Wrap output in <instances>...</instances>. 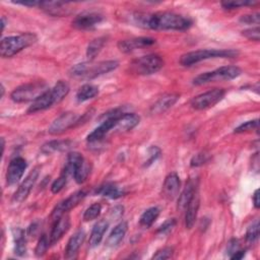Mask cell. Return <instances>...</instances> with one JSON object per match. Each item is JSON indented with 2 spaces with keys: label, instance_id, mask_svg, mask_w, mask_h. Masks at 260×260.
I'll use <instances>...</instances> for the list:
<instances>
[{
  "label": "cell",
  "instance_id": "6da1fadb",
  "mask_svg": "<svg viewBox=\"0 0 260 260\" xmlns=\"http://www.w3.org/2000/svg\"><path fill=\"white\" fill-rule=\"evenodd\" d=\"M133 21L136 25L149 29L185 30L192 25V20L184 15L162 11L155 13H134Z\"/></svg>",
  "mask_w": 260,
  "mask_h": 260
},
{
  "label": "cell",
  "instance_id": "7a4b0ae2",
  "mask_svg": "<svg viewBox=\"0 0 260 260\" xmlns=\"http://www.w3.org/2000/svg\"><path fill=\"white\" fill-rule=\"evenodd\" d=\"M119 63L115 60L101 61L98 63L82 62L72 66L69 70V75L73 78L92 79L116 69Z\"/></svg>",
  "mask_w": 260,
  "mask_h": 260
},
{
  "label": "cell",
  "instance_id": "3957f363",
  "mask_svg": "<svg viewBox=\"0 0 260 260\" xmlns=\"http://www.w3.org/2000/svg\"><path fill=\"white\" fill-rule=\"evenodd\" d=\"M239 55L238 50L234 49H204L196 50L183 54L180 58V63L183 66H192L200 61L211 58H233Z\"/></svg>",
  "mask_w": 260,
  "mask_h": 260
},
{
  "label": "cell",
  "instance_id": "277c9868",
  "mask_svg": "<svg viewBox=\"0 0 260 260\" xmlns=\"http://www.w3.org/2000/svg\"><path fill=\"white\" fill-rule=\"evenodd\" d=\"M37 36L31 32H23L17 36L3 38L0 45V55L3 58H9L29 47L37 42Z\"/></svg>",
  "mask_w": 260,
  "mask_h": 260
},
{
  "label": "cell",
  "instance_id": "5b68a950",
  "mask_svg": "<svg viewBox=\"0 0 260 260\" xmlns=\"http://www.w3.org/2000/svg\"><path fill=\"white\" fill-rule=\"evenodd\" d=\"M48 89H49V86L45 81L29 82L16 87L11 92L10 98L15 103L35 102Z\"/></svg>",
  "mask_w": 260,
  "mask_h": 260
},
{
  "label": "cell",
  "instance_id": "8992f818",
  "mask_svg": "<svg viewBox=\"0 0 260 260\" xmlns=\"http://www.w3.org/2000/svg\"><path fill=\"white\" fill-rule=\"evenodd\" d=\"M164 66V60L159 55L148 54L133 60L130 65V71L138 75H150L159 71Z\"/></svg>",
  "mask_w": 260,
  "mask_h": 260
},
{
  "label": "cell",
  "instance_id": "52a82bcc",
  "mask_svg": "<svg viewBox=\"0 0 260 260\" xmlns=\"http://www.w3.org/2000/svg\"><path fill=\"white\" fill-rule=\"evenodd\" d=\"M64 169L69 173V175L71 174L74 177L76 183L82 184L86 181L89 175L90 165L79 152L71 151L68 153L67 164Z\"/></svg>",
  "mask_w": 260,
  "mask_h": 260
},
{
  "label": "cell",
  "instance_id": "ba28073f",
  "mask_svg": "<svg viewBox=\"0 0 260 260\" xmlns=\"http://www.w3.org/2000/svg\"><path fill=\"white\" fill-rule=\"evenodd\" d=\"M242 73V70L238 66H222L213 71L204 72L199 74L193 79V84L201 85L209 82L220 81V80H231L238 77Z\"/></svg>",
  "mask_w": 260,
  "mask_h": 260
},
{
  "label": "cell",
  "instance_id": "9c48e42d",
  "mask_svg": "<svg viewBox=\"0 0 260 260\" xmlns=\"http://www.w3.org/2000/svg\"><path fill=\"white\" fill-rule=\"evenodd\" d=\"M225 94V90L222 88H213L207 90L201 94L194 96L191 100V107L195 110H204L216 105Z\"/></svg>",
  "mask_w": 260,
  "mask_h": 260
},
{
  "label": "cell",
  "instance_id": "30bf717a",
  "mask_svg": "<svg viewBox=\"0 0 260 260\" xmlns=\"http://www.w3.org/2000/svg\"><path fill=\"white\" fill-rule=\"evenodd\" d=\"M78 120H79V118L75 113L65 112L53 121V123L50 125L48 131L52 135L61 134V133L65 132L66 130L74 127L77 124Z\"/></svg>",
  "mask_w": 260,
  "mask_h": 260
},
{
  "label": "cell",
  "instance_id": "8fae6325",
  "mask_svg": "<svg viewBox=\"0 0 260 260\" xmlns=\"http://www.w3.org/2000/svg\"><path fill=\"white\" fill-rule=\"evenodd\" d=\"M86 196V192L83 190H79L76 191L74 193H72L69 197H67L66 199H64L63 201H61L53 210L52 214H51V219L52 222L55 221L57 218H59L61 215L67 213L70 209L74 208L76 205L79 204V202L81 200H83V198Z\"/></svg>",
  "mask_w": 260,
  "mask_h": 260
},
{
  "label": "cell",
  "instance_id": "7c38bea8",
  "mask_svg": "<svg viewBox=\"0 0 260 260\" xmlns=\"http://www.w3.org/2000/svg\"><path fill=\"white\" fill-rule=\"evenodd\" d=\"M40 174V168L36 167L35 169H32L29 174L25 177V179L21 182V184L19 185L18 189L16 190V192L13 194L12 197V201L15 203H19L22 202L23 200L26 199V197L28 196L31 188L34 187L38 177Z\"/></svg>",
  "mask_w": 260,
  "mask_h": 260
},
{
  "label": "cell",
  "instance_id": "4fadbf2b",
  "mask_svg": "<svg viewBox=\"0 0 260 260\" xmlns=\"http://www.w3.org/2000/svg\"><path fill=\"white\" fill-rule=\"evenodd\" d=\"M26 161L24 158L20 156H16L12 158L7 168L6 174V182L7 185L12 186L16 184L22 177L25 169H26Z\"/></svg>",
  "mask_w": 260,
  "mask_h": 260
},
{
  "label": "cell",
  "instance_id": "5bb4252c",
  "mask_svg": "<svg viewBox=\"0 0 260 260\" xmlns=\"http://www.w3.org/2000/svg\"><path fill=\"white\" fill-rule=\"evenodd\" d=\"M104 16L101 13L83 12L73 19L72 25L77 29H89L99 24L100 22H102Z\"/></svg>",
  "mask_w": 260,
  "mask_h": 260
},
{
  "label": "cell",
  "instance_id": "9a60e30c",
  "mask_svg": "<svg viewBox=\"0 0 260 260\" xmlns=\"http://www.w3.org/2000/svg\"><path fill=\"white\" fill-rule=\"evenodd\" d=\"M39 7L47 14L52 16H66L72 13L70 3L61 1H46L40 2Z\"/></svg>",
  "mask_w": 260,
  "mask_h": 260
},
{
  "label": "cell",
  "instance_id": "2e32d148",
  "mask_svg": "<svg viewBox=\"0 0 260 260\" xmlns=\"http://www.w3.org/2000/svg\"><path fill=\"white\" fill-rule=\"evenodd\" d=\"M155 43V40L149 37H139V38H133L128 40H122L118 43V48L123 53H130L136 49L145 48L153 45Z\"/></svg>",
  "mask_w": 260,
  "mask_h": 260
},
{
  "label": "cell",
  "instance_id": "e0dca14e",
  "mask_svg": "<svg viewBox=\"0 0 260 260\" xmlns=\"http://www.w3.org/2000/svg\"><path fill=\"white\" fill-rule=\"evenodd\" d=\"M70 228V218L67 213L61 215L55 221H53L52 231L50 234V243L53 245L57 243L63 236L68 232Z\"/></svg>",
  "mask_w": 260,
  "mask_h": 260
},
{
  "label": "cell",
  "instance_id": "ac0fdd59",
  "mask_svg": "<svg viewBox=\"0 0 260 260\" xmlns=\"http://www.w3.org/2000/svg\"><path fill=\"white\" fill-rule=\"evenodd\" d=\"M181 182L180 178L176 173L169 174L164 182L162 185V195L168 200H173L175 197H177L179 190H180Z\"/></svg>",
  "mask_w": 260,
  "mask_h": 260
},
{
  "label": "cell",
  "instance_id": "d6986e66",
  "mask_svg": "<svg viewBox=\"0 0 260 260\" xmlns=\"http://www.w3.org/2000/svg\"><path fill=\"white\" fill-rule=\"evenodd\" d=\"M140 121V118L138 115L134 113H122L117 119L114 126L115 131L124 132L129 131L136 127Z\"/></svg>",
  "mask_w": 260,
  "mask_h": 260
},
{
  "label": "cell",
  "instance_id": "ffe728a7",
  "mask_svg": "<svg viewBox=\"0 0 260 260\" xmlns=\"http://www.w3.org/2000/svg\"><path fill=\"white\" fill-rule=\"evenodd\" d=\"M54 104H57V102L53 95L51 88H49L45 93H43L40 98H38L35 102H32L31 106L27 110V113L35 114L37 112L44 111V110L52 107Z\"/></svg>",
  "mask_w": 260,
  "mask_h": 260
},
{
  "label": "cell",
  "instance_id": "44dd1931",
  "mask_svg": "<svg viewBox=\"0 0 260 260\" xmlns=\"http://www.w3.org/2000/svg\"><path fill=\"white\" fill-rule=\"evenodd\" d=\"M199 204H200V197H199V192L197 190L185 208L186 209L185 224L187 229H191L194 225L197 217V212L199 209Z\"/></svg>",
  "mask_w": 260,
  "mask_h": 260
},
{
  "label": "cell",
  "instance_id": "7402d4cb",
  "mask_svg": "<svg viewBox=\"0 0 260 260\" xmlns=\"http://www.w3.org/2000/svg\"><path fill=\"white\" fill-rule=\"evenodd\" d=\"M197 190H198V179L197 178L189 179V181L187 182L185 188L183 189L178 199V208L180 210H183L186 208L187 204L189 203L192 196Z\"/></svg>",
  "mask_w": 260,
  "mask_h": 260
},
{
  "label": "cell",
  "instance_id": "603a6c76",
  "mask_svg": "<svg viewBox=\"0 0 260 260\" xmlns=\"http://www.w3.org/2000/svg\"><path fill=\"white\" fill-rule=\"evenodd\" d=\"M85 239V233L83 230H78L77 232L74 233V235L69 239L67 246L65 248L64 255L66 258H73L77 251L79 250L80 246L82 245L83 241Z\"/></svg>",
  "mask_w": 260,
  "mask_h": 260
},
{
  "label": "cell",
  "instance_id": "cb8c5ba5",
  "mask_svg": "<svg viewBox=\"0 0 260 260\" xmlns=\"http://www.w3.org/2000/svg\"><path fill=\"white\" fill-rule=\"evenodd\" d=\"M179 100L178 93H167L162 95L160 99H158L154 105L151 107V113L153 114H160L172 108L177 101Z\"/></svg>",
  "mask_w": 260,
  "mask_h": 260
},
{
  "label": "cell",
  "instance_id": "d4e9b609",
  "mask_svg": "<svg viewBox=\"0 0 260 260\" xmlns=\"http://www.w3.org/2000/svg\"><path fill=\"white\" fill-rule=\"evenodd\" d=\"M127 230H128V224H127L126 221L119 222L112 230V232L110 233V235H109V237L107 239L106 245L108 247H116V246H118L122 242V240L124 239Z\"/></svg>",
  "mask_w": 260,
  "mask_h": 260
},
{
  "label": "cell",
  "instance_id": "484cf974",
  "mask_svg": "<svg viewBox=\"0 0 260 260\" xmlns=\"http://www.w3.org/2000/svg\"><path fill=\"white\" fill-rule=\"evenodd\" d=\"M73 145V142L71 140H52L49 142H46L42 148L41 151L45 154H50L56 151H65L71 148Z\"/></svg>",
  "mask_w": 260,
  "mask_h": 260
},
{
  "label": "cell",
  "instance_id": "4316f807",
  "mask_svg": "<svg viewBox=\"0 0 260 260\" xmlns=\"http://www.w3.org/2000/svg\"><path fill=\"white\" fill-rule=\"evenodd\" d=\"M108 226H109L108 221H106L104 219L99 220L93 225L91 234H90V237H89V246L90 247H95V246H98L101 243V241L103 240L104 234L106 233Z\"/></svg>",
  "mask_w": 260,
  "mask_h": 260
},
{
  "label": "cell",
  "instance_id": "83f0119b",
  "mask_svg": "<svg viewBox=\"0 0 260 260\" xmlns=\"http://www.w3.org/2000/svg\"><path fill=\"white\" fill-rule=\"evenodd\" d=\"M95 193L111 199H118L125 194L123 189H121L120 187H118L116 184H113V183H106L100 186L96 189Z\"/></svg>",
  "mask_w": 260,
  "mask_h": 260
},
{
  "label": "cell",
  "instance_id": "f1b7e54d",
  "mask_svg": "<svg viewBox=\"0 0 260 260\" xmlns=\"http://www.w3.org/2000/svg\"><path fill=\"white\" fill-rule=\"evenodd\" d=\"M14 239V253L17 256H23L26 252V240L24 231L20 228H15L12 230Z\"/></svg>",
  "mask_w": 260,
  "mask_h": 260
},
{
  "label": "cell",
  "instance_id": "f546056e",
  "mask_svg": "<svg viewBox=\"0 0 260 260\" xmlns=\"http://www.w3.org/2000/svg\"><path fill=\"white\" fill-rule=\"evenodd\" d=\"M98 93H99L98 86L93 84H84L78 89L76 93V100L77 102L82 103L87 100L93 99L95 95H98Z\"/></svg>",
  "mask_w": 260,
  "mask_h": 260
},
{
  "label": "cell",
  "instance_id": "4dcf8cb0",
  "mask_svg": "<svg viewBox=\"0 0 260 260\" xmlns=\"http://www.w3.org/2000/svg\"><path fill=\"white\" fill-rule=\"evenodd\" d=\"M159 215V209L157 207H150L146 209L140 216L139 224L143 228L148 229L152 225V223L155 221V219Z\"/></svg>",
  "mask_w": 260,
  "mask_h": 260
},
{
  "label": "cell",
  "instance_id": "1f68e13d",
  "mask_svg": "<svg viewBox=\"0 0 260 260\" xmlns=\"http://www.w3.org/2000/svg\"><path fill=\"white\" fill-rule=\"evenodd\" d=\"M51 90H52V92H53V95H54V98H55L57 104H58V103H60V102L68 94V92H69V90H70V86H69V84H68L66 81H64V80H59V81L51 88Z\"/></svg>",
  "mask_w": 260,
  "mask_h": 260
},
{
  "label": "cell",
  "instance_id": "d6a6232c",
  "mask_svg": "<svg viewBox=\"0 0 260 260\" xmlns=\"http://www.w3.org/2000/svg\"><path fill=\"white\" fill-rule=\"evenodd\" d=\"M105 44H106V38L105 37H101V38L92 40L87 46L86 56L90 60H92L96 55H99V53L102 51Z\"/></svg>",
  "mask_w": 260,
  "mask_h": 260
},
{
  "label": "cell",
  "instance_id": "836d02e7",
  "mask_svg": "<svg viewBox=\"0 0 260 260\" xmlns=\"http://www.w3.org/2000/svg\"><path fill=\"white\" fill-rule=\"evenodd\" d=\"M68 175H69V173H68L65 169H63V171H62V173L60 174V176H59V177L53 182V184L51 185V191H52L53 193L57 194V193H59V192L65 187V185H66V183H67Z\"/></svg>",
  "mask_w": 260,
  "mask_h": 260
},
{
  "label": "cell",
  "instance_id": "e575fe53",
  "mask_svg": "<svg viewBox=\"0 0 260 260\" xmlns=\"http://www.w3.org/2000/svg\"><path fill=\"white\" fill-rule=\"evenodd\" d=\"M259 237V222L258 220H256L254 223H252L246 233V243L248 245H253Z\"/></svg>",
  "mask_w": 260,
  "mask_h": 260
},
{
  "label": "cell",
  "instance_id": "d590c367",
  "mask_svg": "<svg viewBox=\"0 0 260 260\" xmlns=\"http://www.w3.org/2000/svg\"><path fill=\"white\" fill-rule=\"evenodd\" d=\"M50 239L47 237V235L43 234L40 239H39V242L36 246V249H35V254L37 257H42L48 250L49 248V245H50Z\"/></svg>",
  "mask_w": 260,
  "mask_h": 260
},
{
  "label": "cell",
  "instance_id": "8d00e7d4",
  "mask_svg": "<svg viewBox=\"0 0 260 260\" xmlns=\"http://www.w3.org/2000/svg\"><path fill=\"white\" fill-rule=\"evenodd\" d=\"M101 210H102V206L100 203L95 202L93 204H91L89 207L86 208V210L84 211L83 213V219L85 221H88V220H92L94 218H96L100 213H101Z\"/></svg>",
  "mask_w": 260,
  "mask_h": 260
},
{
  "label": "cell",
  "instance_id": "74e56055",
  "mask_svg": "<svg viewBox=\"0 0 260 260\" xmlns=\"http://www.w3.org/2000/svg\"><path fill=\"white\" fill-rule=\"evenodd\" d=\"M252 130H258V119L247 121L235 129V133H243Z\"/></svg>",
  "mask_w": 260,
  "mask_h": 260
},
{
  "label": "cell",
  "instance_id": "f35d334b",
  "mask_svg": "<svg viewBox=\"0 0 260 260\" xmlns=\"http://www.w3.org/2000/svg\"><path fill=\"white\" fill-rule=\"evenodd\" d=\"M256 4L255 1H224L221 2V6L225 9H235L242 6H248V5H254Z\"/></svg>",
  "mask_w": 260,
  "mask_h": 260
},
{
  "label": "cell",
  "instance_id": "ab89813d",
  "mask_svg": "<svg viewBox=\"0 0 260 260\" xmlns=\"http://www.w3.org/2000/svg\"><path fill=\"white\" fill-rule=\"evenodd\" d=\"M210 156L208 153H205V152H200V153H197L195 154L192 159H191V167H200L204 164H206L208 160H209Z\"/></svg>",
  "mask_w": 260,
  "mask_h": 260
},
{
  "label": "cell",
  "instance_id": "60d3db41",
  "mask_svg": "<svg viewBox=\"0 0 260 260\" xmlns=\"http://www.w3.org/2000/svg\"><path fill=\"white\" fill-rule=\"evenodd\" d=\"M174 250L171 247H165L162 249H159L158 251H156L155 254H153L152 259L155 260H165V259H169L173 256Z\"/></svg>",
  "mask_w": 260,
  "mask_h": 260
},
{
  "label": "cell",
  "instance_id": "b9f144b4",
  "mask_svg": "<svg viewBox=\"0 0 260 260\" xmlns=\"http://www.w3.org/2000/svg\"><path fill=\"white\" fill-rule=\"evenodd\" d=\"M242 35L247 38L250 41H255L258 42L260 39V29L258 26L256 27H252V28H248L242 31Z\"/></svg>",
  "mask_w": 260,
  "mask_h": 260
},
{
  "label": "cell",
  "instance_id": "7bdbcfd3",
  "mask_svg": "<svg viewBox=\"0 0 260 260\" xmlns=\"http://www.w3.org/2000/svg\"><path fill=\"white\" fill-rule=\"evenodd\" d=\"M177 221L175 218H169L168 220H166L157 230V234H160V235H167L169 234L176 225Z\"/></svg>",
  "mask_w": 260,
  "mask_h": 260
},
{
  "label": "cell",
  "instance_id": "ee69618b",
  "mask_svg": "<svg viewBox=\"0 0 260 260\" xmlns=\"http://www.w3.org/2000/svg\"><path fill=\"white\" fill-rule=\"evenodd\" d=\"M240 21L243 23L251 24V23H256L258 24L260 21V14L259 13H253V14H246L241 16Z\"/></svg>",
  "mask_w": 260,
  "mask_h": 260
},
{
  "label": "cell",
  "instance_id": "f6af8a7d",
  "mask_svg": "<svg viewBox=\"0 0 260 260\" xmlns=\"http://www.w3.org/2000/svg\"><path fill=\"white\" fill-rule=\"evenodd\" d=\"M160 154V149L156 146H151L149 149H148V158L145 162V166H148L150 164H152Z\"/></svg>",
  "mask_w": 260,
  "mask_h": 260
},
{
  "label": "cell",
  "instance_id": "bcb514c9",
  "mask_svg": "<svg viewBox=\"0 0 260 260\" xmlns=\"http://www.w3.org/2000/svg\"><path fill=\"white\" fill-rule=\"evenodd\" d=\"M240 250V243H239V240L237 239H232L229 244H228V247H226V251L228 253L231 255H233L236 251Z\"/></svg>",
  "mask_w": 260,
  "mask_h": 260
},
{
  "label": "cell",
  "instance_id": "7dc6e473",
  "mask_svg": "<svg viewBox=\"0 0 260 260\" xmlns=\"http://www.w3.org/2000/svg\"><path fill=\"white\" fill-rule=\"evenodd\" d=\"M40 230V222L39 221H35L32 222L29 226H28V230H27V234L29 236H35L37 235V233L39 232Z\"/></svg>",
  "mask_w": 260,
  "mask_h": 260
},
{
  "label": "cell",
  "instance_id": "c3c4849f",
  "mask_svg": "<svg viewBox=\"0 0 260 260\" xmlns=\"http://www.w3.org/2000/svg\"><path fill=\"white\" fill-rule=\"evenodd\" d=\"M245 256V251H243V250H238V251H236L233 255H231L230 256V258L231 259H236V260H239V259H242L243 257Z\"/></svg>",
  "mask_w": 260,
  "mask_h": 260
},
{
  "label": "cell",
  "instance_id": "681fc988",
  "mask_svg": "<svg viewBox=\"0 0 260 260\" xmlns=\"http://www.w3.org/2000/svg\"><path fill=\"white\" fill-rule=\"evenodd\" d=\"M253 203H254V206L256 208H259L260 207V200H259V190H255L254 194H253Z\"/></svg>",
  "mask_w": 260,
  "mask_h": 260
},
{
  "label": "cell",
  "instance_id": "f907efd6",
  "mask_svg": "<svg viewBox=\"0 0 260 260\" xmlns=\"http://www.w3.org/2000/svg\"><path fill=\"white\" fill-rule=\"evenodd\" d=\"M5 25H6V19H5L4 16H2V17H1V26H2V30L4 29Z\"/></svg>",
  "mask_w": 260,
  "mask_h": 260
},
{
  "label": "cell",
  "instance_id": "816d5d0a",
  "mask_svg": "<svg viewBox=\"0 0 260 260\" xmlns=\"http://www.w3.org/2000/svg\"><path fill=\"white\" fill-rule=\"evenodd\" d=\"M4 95V86L3 84H1V98Z\"/></svg>",
  "mask_w": 260,
  "mask_h": 260
}]
</instances>
